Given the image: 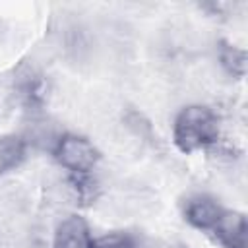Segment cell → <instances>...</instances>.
<instances>
[{
  "label": "cell",
  "mask_w": 248,
  "mask_h": 248,
  "mask_svg": "<svg viewBox=\"0 0 248 248\" xmlns=\"http://www.w3.org/2000/svg\"><path fill=\"white\" fill-rule=\"evenodd\" d=\"M217 138L219 124L211 108L202 105H190L176 114L172 126V140L182 153L205 149L213 145Z\"/></svg>",
  "instance_id": "1"
},
{
  "label": "cell",
  "mask_w": 248,
  "mask_h": 248,
  "mask_svg": "<svg viewBox=\"0 0 248 248\" xmlns=\"http://www.w3.org/2000/svg\"><path fill=\"white\" fill-rule=\"evenodd\" d=\"M54 155L58 163L74 174H87L99 161V151L95 145L89 140L74 134H68L58 141Z\"/></svg>",
  "instance_id": "2"
},
{
  "label": "cell",
  "mask_w": 248,
  "mask_h": 248,
  "mask_svg": "<svg viewBox=\"0 0 248 248\" xmlns=\"http://www.w3.org/2000/svg\"><path fill=\"white\" fill-rule=\"evenodd\" d=\"M93 238L89 225L79 215L66 217L54 232V248H91Z\"/></svg>",
  "instance_id": "3"
},
{
  "label": "cell",
  "mask_w": 248,
  "mask_h": 248,
  "mask_svg": "<svg viewBox=\"0 0 248 248\" xmlns=\"http://www.w3.org/2000/svg\"><path fill=\"white\" fill-rule=\"evenodd\" d=\"M246 217L242 213L223 211L211 232L219 238L225 248H246Z\"/></svg>",
  "instance_id": "4"
},
{
  "label": "cell",
  "mask_w": 248,
  "mask_h": 248,
  "mask_svg": "<svg viewBox=\"0 0 248 248\" xmlns=\"http://www.w3.org/2000/svg\"><path fill=\"white\" fill-rule=\"evenodd\" d=\"M223 211L225 209L217 202H213L209 198H198L186 205V221L190 225H194L196 229L211 231L217 225V221L221 219Z\"/></svg>",
  "instance_id": "5"
},
{
  "label": "cell",
  "mask_w": 248,
  "mask_h": 248,
  "mask_svg": "<svg viewBox=\"0 0 248 248\" xmlns=\"http://www.w3.org/2000/svg\"><path fill=\"white\" fill-rule=\"evenodd\" d=\"M25 159V141L17 136L0 138V174L16 169Z\"/></svg>",
  "instance_id": "6"
},
{
  "label": "cell",
  "mask_w": 248,
  "mask_h": 248,
  "mask_svg": "<svg viewBox=\"0 0 248 248\" xmlns=\"http://www.w3.org/2000/svg\"><path fill=\"white\" fill-rule=\"evenodd\" d=\"M219 58H221V64L225 66V70L229 74H234L238 78L244 76V72H246V52L242 48L232 46V45H223L221 52H219Z\"/></svg>",
  "instance_id": "7"
},
{
  "label": "cell",
  "mask_w": 248,
  "mask_h": 248,
  "mask_svg": "<svg viewBox=\"0 0 248 248\" xmlns=\"http://www.w3.org/2000/svg\"><path fill=\"white\" fill-rule=\"evenodd\" d=\"M91 248H136V244L126 234L110 232V234H105V236L93 240V246Z\"/></svg>",
  "instance_id": "8"
}]
</instances>
